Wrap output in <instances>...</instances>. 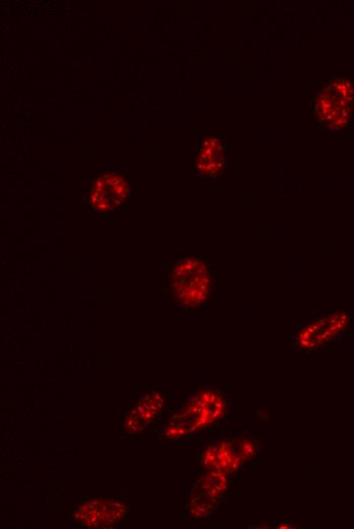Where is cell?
<instances>
[{
	"mask_svg": "<svg viewBox=\"0 0 354 529\" xmlns=\"http://www.w3.org/2000/svg\"><path fill=\"white\" fill-rule=\"evenodd\" d=\"M167 281L168 298L177 307L199 308L211 297L212 270L202 258L186 257L176 261L169 269Z\"/></svg>",
	"mask_w": 354,
	"mask_h": 529,
	"instance_id": "cell-1",
	"label": "cell"
},
{
	"mask_svg": "<svg viewBox=\"0 0 354 529\" xmlns=\"http://www.w3.org/2000/svg\"><path fill=\"white\" fill-rule=\"evenodd\" d=\"M312 120L328 131L349 128L354 121V78H334L320 86L313 101Z\"/></svg>",
	"mask_w": 354,
	"mask_h": 529,
	"instance_id": "cell-2",
	"label": "cell"
},
{
	"mask_svg": "<svg viewBox=\"0 0 354 529\" xmlns=\"http://www.w3.org/2000/svg\"><path fill=\"white\" fill-rule=\"evenodd\" d=\"M225 413L223 393L204 388L194 393L180 413L174 416L185 423L192 436L222 420Z\"/></svg>",
	"mask_w": 354,
	"mask_h": 529,
	"instance_id": "cell-3",
	"label": "cell"
},
{
	"mask_svg": "<svg viewBox=\"0 0 354 529\" xmlns=\"http://www.w3.org/2000/svg\"><path fill=\"white\" fill-rule=\"evenodd\" d=\"M130 196V185L124 175L118 172L104 173L91 184L88 204L101 214L120 209Z\"/></svg>",
	"mask_w": 354,
	"mask_h": 529,
	"instance_id": "cell-4",
	"label": "cell"
},
{
	"mask_svg": "<svg viewBox=\"0 0 354 529\" xmlns=\"http://www.w3.org/2000/svg\"><path fill=\"white\" fill-rule=\"evenodd\" d=\"M349 321V315L342 311L327 314L302 328L295 339V344L304 351L317 349L340 334Z\"/></svg>",
	"mask_w": 354,
	"mask_h": 529,
	"instance_id": "cell-5",
	"label": "cell"
},
{
	"mask_svg": "<svg viewBox=\"0 0 354 529\" xmlns=\"http://www.w3.org/2000/svg\"><path fill=\"white\" fill-rule=\"evenodd\" d=\"M126 504L113 499H91L76 512L77 521L84 527L108 528L120 523L127 514Z\"/></svg>",
	"mask_w": 354,
	"mask_h": 529,
	"instance_id": "cell-6",
	"label": "cell"
},
{
	"mask_svg": "<svg viewBox=\"0 0 354 529\" xmlns=\"http://www.w3.org/2000/svg\"><path fill=\"white\" fill-rule=\"evenodd\" d=\"M228 164V147L218 136H209L200 145L196 160L197 173L202 178H220Z\"/></svg>",
	"mask_w": 354,
	"mask_h": 529,
	"instance_id": "cell-7",
	"label": "cell"
},
{
	"mask_svg": "<svg viewBox=\"0 0 354 529\" xmlns=\"http://www.w3.org/2000/svg\"><path fill=\"white\" fill-rule=\"evenodd\" d=\"M228 485V474L221 472V470H205L193 491L206 496L217 504L227 494Z\"/></svg>",
	"mask_w": 354,
	"mask_h": 529,
	"instance_id": "cell-8",
	"label": "cell"
},
{
	"mask_svg": "<svg viewBox=\"0 0 354 529\" xmlns=\"http://www.w3.org/2000/svg\"><path fill=\"white\" fill-rule=\"evenodd\" d=\"M244 459L240 453L235 440H221L217 447V467L228 475L239 472L244 464Z\"/></svg>",
	"mask_w": 354,
	"mask_h": 529,
	"instance_id": "cell-9",
	"label": "cell"
},
{
	"mask_svg": "<svg viewBox=\"0 0 354 529\" xmlns=\"http://www.w3.org/2000/svg\"><path fill=\"white\" fill-rule=\"evenodd\" d=\"M133 407L148 426L162 414V410L154 402L149 391L144 393Z\"/></svg>",
	"mask_w": 354,
	"mask_h": 529,
	"instance_id": "cell-10",
	"label": "cell"
},
{
	"mask_svg": "<svg viewBox=\"0 0 354 529\" xmlns=\"http://www.w3.org/2000/svg\"><path fill=\"white\" fill-rule=\"evenodd\" d=\"M215 505L206 496L193 491L187 514L193 519H204L211 515Z\"/></svg>",
	"mask_w": 354,
	"mask_h": 529,
	"instance_id": "cell-11",
	"label": "cell"
},
{
	"mask_svg": "<svg viewBox=\"0 0 354 529\" xmlns=\"http://www.w3.org/2000/svg\"><path fill=\"white\" fill-rule=\"evenodd\" d=\"M148 425L144 422L137 410L132 407L124 418V432L128 436L139 437L144 436Z\"/></svg>",
	"mask_w": 354,
	"mask_h": 529,
	"instance_id": "cell-12",
	"label": "cell"
},
{
	"mask_svg": "<svg viewBox=\"0 0 354 529\" xmlns=\"http://www.w3.org/2000/svg\"><path fill=\"white\" fill-rule=\"evenodd\" d=\"M162 435L167 440H179L191 436L188 427L175 416L163 428Z\"/></svg>",
	"mask_w": 354,
	"mask_h": 529,
	"instance_id": "cell-13",
	"label": "cell"
},
{
	"mask_svg": "<svg viewBox=\"0 0 354 529\" xmlns=\"http://www.w3.org/2000/svg\"><path fill=\"white\" fill-rule=\"evenodd\" d=\"M235 441L245 462L251 461L258 456L259 444L256 441L249 438H242Z\"/></svg>",
	"mask_w": 354,
	"mask_h": 529,
	"instance_id": "cell-14",
	"label": "cell"
},
{
	"mask_svg": "<svg viewBox=\"0 0 354 529\" xmlns=\"http://www.w3.org/2000/svg\"><path fill=\"white\" fill-rule=\"evenodd\" d=\"M218 444L210 442L203 451L200 459L204 470H216Z\"/></svg>",
	"mask_w": 354,
	"mask_h": 529,
	"instance_id": "cell-15",
	"label": "cell"
}]
</instances>
